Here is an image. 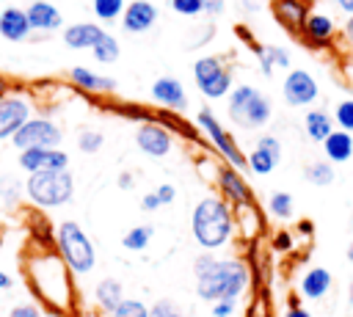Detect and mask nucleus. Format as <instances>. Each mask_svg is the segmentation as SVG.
Masks as SVG:
<instances>
[{
    "label": "nucleus",
    "instance_id": "9d476101",
    "mask_svg": "<svg viewBox=\"0 0 353 317\" xmlns=\"http://www.w3.org/2000/svg\"><path fill=\"white\" fill-rule=\"evenodd\" d=\"M281 94H284V102L290 108H309L312 102H317L320 96V85L314 80L312 72L306 69H290L284 83H281Z\"/></svg>",
    "mask_w": 353,
    "mask_h": 317
},
{
    "label": "nucleus",
    "instance_id": "20e7f679",
    "mask_svg": "<svg viewBox=\"0 0 353 317\" xmlns=\"http://www.w3.org/2000/svg\"><path fill=\"white\" fill-rule=\"evenodd\" d=\"M226 116L243 130H262L273 119V102L254 85L240 83L226 96Z\"/></svg>",
    "mask_w": 353,
    "mask_h": 317
},
{
    "label": "nucleus",
    "instance_id": "f704fd0d",
    "mask_svg": "<svg viewBox=\"0 0 353 317\" xmlns=\"http://www.w3.org/2000/svg\"><path fill=\"white\" fill-rule=\"evenodd\" d=\"M22 193H25V182H19V179L11 176V174L0 176V198H3L6 207H17L19 198H22Z\"/></svg>",
    "mask_w": 353,
    "mask_h": 317
},
{
    "label": "nucleus",
    "instance_id": "58836bf2",
    "mask_svg": "<svg viewBox=\"0 0 353 317\" xmlns=\"http://www.w3.org/2000/svg\"><path fill=\"white\" fill-rule=\"evenodd\" d=\"M149 317H190V314H185L174 300L160 298V300H154V303L149 306Z\"/></svg>",
    "mask_w": 353,
    "mask_h": 317
},
{
    "label": "nucleus",
    "instance_id": "a19ab883",
    "mask_svg": "<svg viewBox=\"0 0 353 317\" xmlns=\"http://www.w3.org/2000/svg\"><path fill=\"white\" fill-rule=\"evenodd\" d=\"M237 314V300H215L210 303V317H234Z\"/></svg>",
    "mask_w": 353,
    "mask_h": 317
},
{
    "label": "nucleus",
    "instance_id": "680f3d73",
    "mask_svg": "<svg viewBox=\"0 0 353 317\" xmlns=\"http://www.w3.org/2000/svg\"><path fill=\"white\" fill-rule=\"evenodd\" d=\"M345 256H347V262H353V243L347 245V251H345Z\"/></svg>",
    "mask_w": 353,
    "mask_h": 317
},
{
    "label": "nucleus",
    "instance_id": "393cba45",
    "mask_svg": "<svg viewBox=\"0 0 353 317\" xmlns=\"http://www.w3.org/2000/svg\"><path fill=\"white\" fill-rule=\"evenodd\" d=\"M323 152H325V160L331 165L336 163H347L353 157V135L345 132V130H334L325 141H323Z\"/></svg>",
    "mask_w": 353,
    "mask_h": 317
},
{
    "label": "nucleus",
    "instance_id": "6ab92c4d",
    "mask_svg": "<svg viewBox=\"0 0 353 317\" xmlns=\"http://www.w3.org/2000/svg\"><path fill=\"white\" fill-rule=\"evenodd\" d=\"M270 11L281 28L301 33V28L309 17V3L306 0H270Z\"/></svg>",
    "mask_w": 353,
    "mask_h": 317
},
{
    "label": "nucleus",
    "instance_id": "c03bdc74",
    "mask_svg": "<svg viewBox=\"0 0 353 317\" xmlns=\"http://www.w3.org/2000/svg\"><path fill=\"white\" fill-rule=\"evenodd\" d=\"M157 198H160V204H171L174 198H176V187L171 185V182H163V185H157Z\"/></svg>",
    "mask_w": 353,
    "mask_h": 317
},
{
    "label": "nucleus",
    "instance_id": "2f4dec72",
    "mask_svg": "<svg viewBox=\"0 0 353 317\" xmlns=\"http://www.w3.org/2000/svg\"><path fill=\"white\" fill-rule=\"evenodd\" d=\"M91 55H94V61H99V63H116V61H119V55H121L119 39H116L113 33H105V36L94 44Z\"/></svg>",
    "mask_w": 353,
    "mask_h": 317
},
{
    "label": "nucleus",
    "instance_id": "aec40b11",
    "mask_svg": "<svg viewBox=\"0 0 353 317\" xmlns=\"http://www.w3.org/2000/svg\"><path fill=\"white\" fill-rule=\"evenodd\" d=\"M28 22H30V30H39V33H52L63 25V17L58 11V6H52L50 0H33L28 8Z\"/></svg>",
    "mask_w": 353,
    "mask_h": 317
},
{
    "label": "nucleus",
    "instance_id": "4be33fe9",
    "mask_svg": "<svg viewBox=\"0 0 353 317\" xmlns=\"http://www.w3.org/2000/svg\"><path fill=\"white\" fill-rule=\"evenodd\" d=\"M334 287V276L325 267H309L298 281V295L303 300H323Z\"/></svg>",
    "mask_w": 353,
    "mask_h": 317
},
{
    "label": "nucleus",
    "instance_id": "f8f14e48",
    "mask_svg": "<svg viewBox=\"0 0 353 317\" xmlns=\"http://www.w3.org/2000/svg\"><path fill=\"white\" fill-rule=\"evenodd\" d=\"M281 163V141L276 135H259L254 141V149L245 154V168L256 176H268Z\"/></svg>",
    "mask_w": 353,
    "mask_h": 317
},
{
    "label": "nucleus",
    "instance_id": "c9c22d12",
    "mask_svg": "<svg viewBox=\"0 0 353 317\" xmlns=\"http://www.w3.org/2000/svg\"><path fill=\"white\" fill-rule=\"evenodd\" d=\"M334 124H336V130H345V132L353 135V96L336 102V108H334Z\"/></svg>",
    "mask_w": 353,
    "mask_h": 317
},
{
    "label": "nucleus",
    "instance_id": "5fc2aeb1",
    "mask_svg": "<svg viewBox=\"0 0 353 317\" xmlns=\"http://www.w3.org/2000/svg\"><path fill=\"white\" fill-rule=\"evenodd\" d=\"M8 94H11V85H8V80L0 74V99H3V96H8Z\"/></svg>",
    "mask_w": 353,
    "mask_h": 317
},
{
    "label": "nucleus",
    "instance_id": "1a4fd4ad",
    "mask_svg": "<svg viewBox=\"0 0 353 317\" xmlns=\"http://www.w3.org/2000/svg\"><path fill=\"white\" fill-rule=\"evenodd\" d=\"M61 141H63L61 127L47 116H30L19 127V132L11 138V143L19 152H25V149H58Z\"/></svg>",
    "mask_w": 353,
    "mask_h": 317
},
{
    "label": "nucleus",
    "instance_id": "4468645a",
    "mask_svg": "<svg viewBox=\"0 0 353 317\" xmlns=\"http://www.w3.org/2000/svg\"><path fill=\"white\" fill-rule=\"evenodd\" d=\"M19 168L28 174L39 171H66L69 168V154L63 149H25L17 157Z\"/></svg>",
    "mask_w": 353,
    "mask_h": 317
},
{
    "label": "nucleus",
    "instance_id": "de8ad7c7",
    "mask_svg": "<svg viewBox=\"0 0 353 317\" xmlns=\"http://www.w3.org/2000/svg\"><path fill=\"white\" fill-rule=\"evenodd\" d=\"M163 204H160V198H157V193L152 190V193H143V198H141V209L143 212H154V209H160Z\"/></svg>",
    "mask_w": 353,
    "mask_h": 317
},
{
    "label": "nucleus",
    "instance_id": "cd10ccee",
    "mask_svg": "<svg viewBox=\"0 0 353 317\" xmlns=\"http://www.w3.org/2000/svg\"><path fill=\"white\" fill-rule=\"evenodd\" d=\"M234 223L243 229V237H256L262 232V215H259V207L251 201V204H243V207H234Z\"/></svg>",
    "mask_w": 353,
    "mask_h": 317
},
{
    "label": "nucleus",
    "instance_id": "2eb2a0df",
    "mask_svg": "<svg viewBox=\"0 0 353 317\" xmlns=\"http://www.w3.org/2000/svg\"><path fill=\"white\" fill-rule=\"evenodd\" d=\"M30 119V102L19 94H8L0 99V141L14 138L19 127Z\"/></svg>",
    "mask_w": 353,
    "mask_h": 317
},
{
    "label": "nucleus",
    "instance_id": "bf43d9fd",
    "mask_svg": "<svg viewBox=\"0 0 353 317\" xmlns=\"http://www.w3.org/2000/svg\"><path fill=\"white\" fill-rule=\"evenodd\" d=\"M248 317H273V314H270L268 309H254V311H251Z\"/></svg>",
    "mask_w": 353,
    "mask_h": 317
},
{
    "label": "nucleus",
    "instance_id": "0eeeda50",
    "mask_svg": "<svg viewBox=\"0 0 353 317\" xmlns=\"http://www.w3.org/2000/svg\"><path fill=\"white\" fill-rule=\"evenodd\" d=\"M196 127H199V132L212 143V149L221 154V160H223L226 165H232V168H237V171L245 168V154H243L240 143H237L234 135L218 121V116L212 113V108H201V110L196 113Z\"/></svg>",
    "mask_w": 353,
    "mask_h": 317
},
{
    "label": "nucleus",
    "instance_id": "bb28decb",
    "mask_svg": "<svg viewBox=\"0 0 353 317\" xmlns=\"http://www.w3.org/2000/svg\"><path fill=\"white\" fill-rule=\"evenodd\" d=\"M94 300H97V306H99L105 314H110V311L124 300V287H121V281H119V278H102V281H97V287H94Z\"/></svg>",
    "mask_w": 353,
    "mask_h": 317
},
{
    "label": "nucleus",
    "instance_id": "c85d7f7f",
    "mask_svg": "<svg viewBox=\"0 0 353 317\" xmlns=\"http://www.w3.org/2000/svg\"><path fill=\"white\" fill-rule=\"evenodd\" d=\"M154 121L157 124H163L168 132H179V135H185V138H190V141H199V127H190L179 113H174V110H157L154 113Z\"/></svg>",
    "mask_w": 353,
    "mask_h": 317
},
{
    "label": "nucleus",
    "instance_id": "72a5a7b5",
    "mask_svg": "<svg viewBox=\"0 0 353 317\" xmlns=\"http://www.w3.org/2000/svg\"><path fill=\"white\" fill-rule=\"evenodd\" d=\"M127 8V0H91V11L99 22H116L121 19Z\"/></svg>",
    "mask_w": 353,
    "mask_h": 317
},
{
    "label": "nucleus",
    "instance_id": "8fccbe9b",
    "mask_svg": "<svg viewBox=\"0 0 353 317\" xmlns=\"http://www.w3.org/2000/svg\"><path fill=\"white\" fill-rule=\"evenodd\" d=\"M116 185H119L121 190H132L135 179H132V174H130V171H121V174H119V179H116Z\"/></svg>",
    "mask_w": 353,
    "mask_h": 317
},
{
    "label": "nucleus",
    "instance_id": "dca6fc26",
    "mask_svg": "<svg viewBox=\"0 0 353 317\" xmlns=\"http://www.w3.org/2000/svg\"><path fill=\"white\" fill-rule=\"evenodd\" d=\"M149 94H152V99H154L160 108H165V110H174V113L188 110V91H185V85H182L179 77H171V74L157 77V80L152 83Z\"/></svg>",
    "mask_w": 353,
    "mask_h": 317
},
{
    "label": "nucleus",
    "instance_id": "4c0bfd02",
    "mask_svg": "<svg viewBox=\"0 0 353 317\" xmlns=\"http://www.w3.org/2000/svg\"><path fill=\"white\" fill-rule=\"evenodd\" d=\"M102 143H105V135L99 130H80V135H77V149L83 154H97L102 149Z\"/></svg>",
    "mask_w": 353,
    "mask_h": 317
},
{
    "label": "nucleus",
    "instance_id": "412c9836",
    "mask_svg": "<svg viewBox=\"0 0 353 317\" xmlns=\"http://www.w3.org/2000/svg\"><path fill=\"white\" fill-rule=\"evenodd\" d=\"M108 30L99 22H74L63 28V44L69 50H94V44L105 36Z\"/></svg>",
    "mask_w": 353,
    "mask_h": 317
},
{
    "label": "nucleus",
    "instance_id": "79ce46f5",
    "mask_svg": "<svg viewBox=\"0 0 353 317\" xmlns=\"http://www.w3.org/2000/svg\"><path fill=\"white\" fill-rule=\"evenodd\" d=\"M119 113L127 116V119H138L141 124H143V121H154V113H149V110H143V108H138V105H121Z\"/></svg>",
    "mask_w": 353,
    "mask_h": 317
},
{
    "label": "nucleus",
    "instance_id": "13d9d810",
    "mask_svg": "<svg viewBox=\"0 0 353 317\" xmlns=\"http://www.w3.org/2000/svg\"><path fill=\"white\" fill-rule=\"evenodd\" d=\"M240 6H243V8H248V11H256V8H259V3H256V0H240Z\"/></svg>",
    "mask_w": 353,
    "mask_h": 317
},
{
    "label": "nucleus",
    "instance_id": "a18cd8bd",
    "mask_svg": "<svg viewBox=\"0 0 353 317\" xmlns=\"http://www.w3.org/2000/svg\"><path fill=\"white\" fill-rule=\"evenodd\" d=\"M223 11H226V0H204V14H207L210 19L221 17Z\"/></svg>",
    "mask_w": 353,
    "mask_h": 317
},
{
    "label": "nucleus",
    "instance_id": "5701e85b",
    "mask_svg": "<svg viewBox=\"0 0 353 317\" xmlns=\"http://www.w3.org/2000/svg\"><path fill=\"white\" fill-rule=\"evenodd\" d=\"M69 80H72L80 91H88V94H113V91H116V80H113V77L97 74V72H91L88 66H72V69H69Z\"/></svg>",
    "mask_w": 353,
    "mask_h": 317
},
{
    "label": "nucleus",
    "instance_id": "6e6d98bb",
    "mask_svg": "<svg viewBox=\"0 0 353 317\" xmlns=\"http://www.w3.org/2000/svg\"><path fill=\"white\" fill-rule=\"evenodd\" d=\"M312 229H314L312 221H301V223H298V232H301V234H312Z\"/></svg>",
    "mask_w": 353,
    "mask_h": 317
},
{
    "label": "nucleus",
    "instance_id": "f257e3e1",
    "mask_svg": "<svg viewBox=\"0 0 353 317\" xmlns=\"http://www.w3.org/2000/svg\"><path fill=\"white\" fill-rule=\"evenodd\" d=\"M193 276H196V295L199 300L215 303V300H240L251 287V270L245 259L237 256H215L212 251H204L193 259Z\"/></svg>",
    "mask_w": 353,
    "mask_h": 317
},
{
    "label": "nucleus",
    "instance_id": "e2e57ef3",
    "mask_svg": "<svg viewBox=\"0 0 353 317\" xmlns=\"http://www.w3.org/2000/svg\"><path fill=\"white\" fill-rule=\"evenodd\" d=\"M152 3H154V0H152Z\"/></svg>",
    "mask_w": 353,
    "mask_h": 317
},
{
    "label": "nucleus",
    "instance_id": "864d4df0",
    "mask_svg": "<svg viewBox=\"0 0 353 317\" xmlns=\"http://www.w3.org/2000/svg\"><path fill=\"white\" fill-rule=\"evenodd\" d=\"M334 6H336V8H339V11H345V14H347V17H350V14H353V0H334Z\"/></svg>",
    "mask_w": 353,
    "mask_h": 317
},
{
    "label": "nucleus",
    "instance_id": "423d86ee",
    "mask_svg": "<svg viewBox=\"0 0 353 317\" xmlns=\"http://www.w3.org/2000/svg\"><path fill=\"white\" fill-rule=\"evenodd\" d=\"M25 196L41 207V209H55L72 201L74 196V176L72 171H39L28 174L25 179Z\"/></svg>",
    "mask_w": 353,
    "mask_h": 317
},
{
    "label": "nucleus",
    "instance_id": "c756f323",
    "mask_svg": "<svg viewBox=\"0 0 353 317\" xmlns=\"http://www.w3.org/2000/svg\"><path fill=\"white\" fill-rule=\"evenodd\" d=\"M303 176H306V182L314 185V187H328V185H334L336 171H334V165H331L328 160H312V163L303 168Z\"/></svg>",
    "mask_w": 353,
    "mask_h": 317
},
{
    "label": "nucleus",
    "instance_id": "473e14b6",
    "mask_svg": "<svg viewBox=\"0 0 353 317\" xmlns=\"http://www.w3.org/2000/svg\"><path fill=\"white\" fill-rule=\"evenodd\" d=\"M152 234H154V226H152V223H138V226H132V229L121 237V245H124L127 251H143V248L152 243Z\"/></svg>",
    "mask_w": 353,
    "mask_h": 317
},
{
    "label": "nucleus",
    "instance_id": "603ef678",
    "mask_svg": "<svg viewBox=\"0 0 353 317\" xmlns=\"http://www.w3.org/2000/svg\"><path fill=\"white\" fill-rule=\"evenodd\" d=\"M342 36H345V41L353 47V14L345 19V25H342Z\"/></svg>",
    "mask_w": 353,
    "mask_h": 317
},
{
    "label": "nucleus",
    "instance_id": "09e8293b",
    "mask_svg": "<svg viewBox=\"0 0 353 317\" xmlns=\"http://www.w3.org/2000/svg\"><path fill=\"white\" fill-rule=\"evenodd\" d=\"M273 245H276L279 251H290V248H292V234H290V232H279L276 240H273Z\"/></svg>",
    "mask_w": 353,
    "mask_h": 317
},
{
    "label": "nucleus",
    "instance_id": "ea45409f",
    "mask_svg": "<svg viewBox=\"0 0 353 317\" xmlns=\"http://www.w3.org/2000/svg\"><path fill=\"white\" fill-rule=\"evenodd\" d=\"M168 3L179 17H188V19H196L199 14H204V0H168Z\"/></svg>",
    "mask_w": 353,
    "mask_h": 317
},
{
    "label": "nucleus",
    "instance_id": "f03ea898",
    "mask_svg": "<svg viewBox=\"0 0 353 317\" xmlns=\"http://www.w3.org/2000/svg\"><path fill=\"white\" fill-rule=\"evenodd\" d=\"M234 207L221 196H204L190 212V234L204 251L226 248L234 237Z\"/></svg>",
    "mask_w": 353,
    "mask_h": 317
},
{
    "label": "nucleus",
    "instance_id": "37998d69",
    "mask_svg": "<svg viewBox=\"0 0 353 317\" xmlns=\"http://www.w3.org/2000/svg\"><path fill=\"white\" fill-rule=\"evenodd\" d=\"M8 317H41V309L33 306V303H17V306L8 311Z\"/></svg>",
    "mask_w": 353,
    "mask_h": 317
},
{
    "label": "nucleus",
    "instance_id": "e433bc0d",
    "mask_svg": "<svg viewBox=\"0 0 353 317\" xmlns=\"http://www.w3.org/2000/svg\"><path fill=\"white\" fill-rule=\"evenodd\" d=\"M108 317H149V306L138 298H124Z\"/></svg>",
    "mask_w": 353,
    "mask_h": 317
},
{
    "label": "nucleus",
    "instance_id": "f3484780",
    "mask_svg": "<svg viewBox=\"0 0 353 317\" xmlns=\"http://www.w3.org/2000/svg\"><path fill=\"white\" fill-rule=\"evenodd\" d=\"M160 8L152 0H130L124 14H121V28L127 33H146L157 25Z\"/></svg>",
    "mask_w": 353,
    "mask_h": 317
},
{
    "label": "nucleus",
    "instance_id": "6e6552de",
    "mask_svg": "<svg viewBox=\"0 0 353 317\" xmlns=\"http://www.w3.org/2000/svg\"><path fill=\"white\" fill-rule=\"evenodd\" d=\"M193 80L204 99H223L232 94L234 80L218 55H201L193 61Z\"/></svg>",
    "mask_w": 353,
    "mask_h": 317
},
{
    "label": "nucleus",
    "instance_id": "052dcab7",
    "mask_svg": "<svg viewBox=\"0 0 353 317\" xmlns=\"http://www.w3.org/2000/svg\"><path fill=\"white\" fill-rule=\"evenodd\" d=\"M347 309L353 311V281L347 284Z\"/></svg>",
    "mask_w": 353,
    "mask_h": 317
},
{
    "label": "nucleus",
    "instance_id": "7ed1b4c3",
    "mask_svg": "<svg viewBox=\"0 0 353 317\" xmlns=\"http://www.w3.org/2000/svg\"><path fill=\"white\" fill-rule=\"evenodd\" d=\"M28 278L36 295L52 309L66 311L72 306V270L58 254L52 251L33 254L28 259Z\"/></svg>",
    "mask_w": 353,
    "mask_h": 317
},
{
    "label": "nucleus",
    "instance_id": "a211bd4d",
    "mask_svg": "<svg viewBox=\"0 0 353 317\" xmlns=\"http://www.w3.org/2000/svg\"><path fill=\"white\" fill-rule=\"evenodd\" d=\"M301 36H303L306 44L323 47V44H328L336 36V22L325 11H309V17H306V22L301 28Z\"/></svg>",
    "mask_w": 353,
    "mask_h": 317
},
{
    "label": "nucleus",
    "instance_id": "b1692460",
    "mask_svg": "<svg viewBox=\"0 0 353 317\" xmlns=\"http://www.w3.org/2000/svg\"><path fill=\"white\" fill-rule=\"evenodd\" d=\"M0 36L6 41H25L30 36V22H28L25 8L8 6L0 11Z\"/></svg>",
    "mask_w": 353,
    "mask_h": 317
},
{
    "label": "nucleus",
    "instance_id": "7c9ffc66",
    "mask_svg": "<svg viewBox=\"0 0 353 317\" xmlns=\"http://www.w3.org/2000/svg\"><path fill=\"white\" fill-rule=\"evenodd\" d=\"M268 212L279 221H290L295 215V201H292V193L287 190H273L268 196Z\"/></svg>",
    "mask_w": 353,
    "mask_h": 317
},
{
    "label": "nucleus",
    "instance_id": "3c124183",
    "mask_svg": "<svg viewBox=\"0 0 353 317\" xmlns=\"http://www.w3.org/2000/svg\"><path fill=\"white\" fill-rule=\"evenodd\" d=\"M284 317H312V311H309V309H303V306H287Z\"/></svg>",
    "mask_w": 353,
    "mask_h": 317
},
{
    "label": "nucleus",
    "instance_id": "ddd939ff",
    "mask_svg": "<svg viewBox=\"0 0 353 317\" xmlns=\"http://www.w3.org/2000/svg\"><path fill=\"white\" fill-rule=\"evenodd\" d=\"M135 146H138L146 157L160 160V157H165V154L174 149V135H171L163 124H157V121H143V124H138V130H135Z\"/></svg>",
    "mask_w": 353,
    "mask_h": 317
},
{
    "label": "nucleus",
    "instance_id": "4d7b16f0",
    "mask_svg": "<svg viewBox=\"0 0 353 317\" xmlns=\"http://www.w3.org/2000/svg\"><path fill=\"white\" fill-rule=\"evenodd\" d=\"M11 287V276L6 270H0V289H8Z\"/></svg>",
    "mask_w": 353,
    "mask_h": 317
},
{
    "label": "nucleus",
    "instance_id": "a878e982",
    "mask_svg": "<svg viewBox=\"0 0 353 317\" xmlns=\"http://www.w3.org/2000/svg\"><path fill=\"white\" fill-rule=\"evenodd\" d=\"M303 130H306L309 141L323 143V141H325L336 127H334V119H331V113H328V110L314 108V110H306V116H303Z\"/></svg>",
    "mask_w": 353,
    "mask_h": 317
},
{
    "label": "nucleus",
    "instance_id": "9b49d317",
    "mask_svg": "<svg viewBox=\"0 0 353 317\" xmlns=\"http://www.w3.org/2000/svg\"><path fill=\"white\" fill-rule=\"evenodd\" d=\"M215 185L221 190V198L229 201L232 207H243V204H251L254 201V190L248 185V179L243 176V171L221 163L215 168Z\"/></svg>",
    "mask_w": 353,
    "mask_h": 317
},
{
    "label": "nucleus",
    "instance_id": "49530a36",
    "mask_svg": "<svg viewBox=\"0 0 353 317\" xmlns=\"http://www.w3.org/2000/svg\"><path fill=\"white\" fill-rule=\"evenodd\" d=\"M212 33H215V28H212V25H204V30H201V33H196V39H193V41H188L185 47H188V50L201 47V44H207V41H210V36H212Z\"/></svg>",
    "mask_w": 353,
    "mask_h": 317
},
{
    "label": "nucleus",
    "instance_id": "39448f33",
    "mask_svg": "<svg viewBox=\"0 0 353 317\" xmlns=\"http://www.w3.org/2000/svg\"><path fill=\"white\" fill-rule=\"evenodd\" d=\"M55 245H58V256L66 262V267L74 276H85L94 270L97 265V248L91 243V237L85 234V229L77 221H61L55 229Z\"/></svg>",
    "mask_w": 353,
    "mask_h": 317
}]
</instances>
